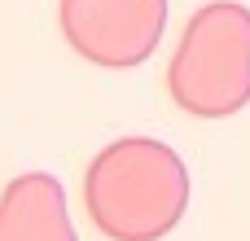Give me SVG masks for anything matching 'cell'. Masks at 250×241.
I'll return each mask as SVG.
<instances>
[{"instance_id":"obj_1","label":"cell","mask_w":250,"mask_h":241,"mask_svg":"<svg viewBox=\"0 0 250 241\" xmlns=\"http://www.w3.org/2000/svg\"><path fill=\"white\" fill-rule=\"evenodd\" d=\"M83 206L110 241H163L189 211V167L154 136H119L88 162Z\"/></svg>"},{"instance_id":"obj_2","label":"cell","mask_w":250,"mask_h":241,"mask_svg":"<svg viewBox=\"0 0 250 241\" xmlns=\"http://www.w3.org/2000/svg\"><path fill=\"white\" fill-rule=\"evenodd\" d=\"M171 101L193 119H229L250 101V9L211 0L193 9L167 66Z\"/></svg>"},{"instance_id":"obj_3","label":"cell","mask_w":250,"mask_h":241,"mask_svg":"<svg viewBox=\"0 0 250 241\" xmlns=\"http://www.w3.org/2000/svg\"><path fill=\"white\" fill-rule=\"evenodd\" d=\"M66 44L105 70H132L154 57L167 31V0H62Z\"/></svg>"},{"instance_id":"obj_4","label":"cell","mask_w":250,"mask_h":241,"mask_svg":"<svg viewBox=\"0 0 250 241\" xmlns=\"http://www.w3.org/2000/svg\"><path fill=\"white\" fill-rule=\"evenodd\" d=\"M0 241H79L66 189L48 171H22L0 193Z\"/></svg>"}]
</instances>
